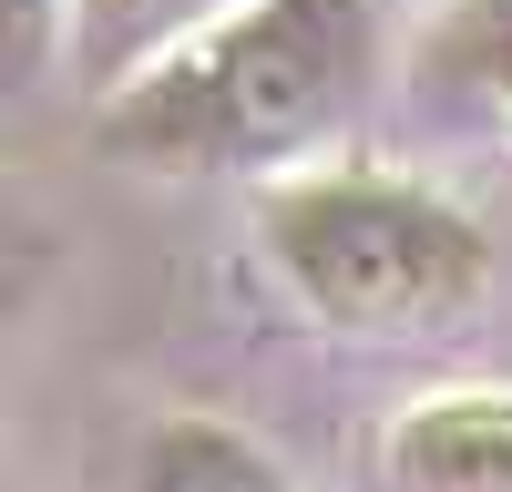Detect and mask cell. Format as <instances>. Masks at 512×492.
Returning a JSON list of instances; mask_svg holds the SVG:
<instances>
[{"label": "cell", "instance_id": "6da1fadb", "mask_svg": "<svg viewBox=\"0 0 512 492\" xmlns=\"http://www.w3.org/2000/svg\"><path fill=\"white\" fill-rule=\"evenodd\" d=\"M379 82L369 0H246L144 82L93 103V154L134 175H267L338 144Z\"/></svg>", "mask_w": 512, "mask_h": 492}, {"label": "cell", "instance_id": "7a4b0ae2", "mask_svg": "<svg viewBox=\"0 0 512 492\" xmlns=\"http://www.w3.org/2000/svg\"><path fill=\"white\" fill-rule=\"evenodd\" d=\"M267 277L338 339H431L492 298V236L441 185L318 164L256 195Z\"/></svg>", "mask_w": 512, "mask_h": 492}, {"label": "cell", "instance_id": "3957f363", "mask_svg": "<svg viewBox=\"0 0 512 492\" xmlns=\"http://www.w3.org/2000/svg\"><path fill=\"white\" fill-rule=\"evenodd\" d=\"M379 482L390 492H512V390L502 380L420 390L379 431Z\"/></svg>", "mask_w": 512, "mask_h": 492}, {"label": "cell", "instance_id": "277c9868", "mask_svg": "<svg viewBox=\"0 0 512 492\" xmlns=\"http://www.w3.org/2000/svg\"><path fill=\"white\" fill-rule=\"evenodd\" d=\"M400 72H410L420 113L512 134V0H441V11L410 31Z\"/></svg>", "mask_w": 512, "mask_h": 492}, {"label": "cell", "instance_id": "5b68a950", "mask_svg": "<svg viewBox=\"0 0 512 492\" xmlns=\"http://www.w3.org/2000/svg\"><path fill=\"white\" fill-rule=\"evenodd\" d=\"M246 0H72L62 21V72L82 82L93 103H113L123 82H144L164 52H185L195 31H216Z\"/></svg>", "mask_w": 512, "mask_h": 492}, {"label": "cell", "instance_id": "8992f818", "mask_svg": "<svg viewBox=\"0 0 512 492\" xmlns=\"http://www.w3.org/2000/svg\"><path fill=\"white\" fill-rule=\"evenodd\" d=\"M134 492H287V472L216 410H164L134 441Z\"/></svg>", "mask_w": 512, "mask_h": 492}, {"label": "cell", "instance_id": "52a82bcc", "mask_svg": "<svg viewBox=\"0 0 512 492\" xmlns=\"http://www.w3.org/2000/svg\"><path fill=\"white\" fill-rule=\"evenodd\" d=\"M62 21H72V0H11V93H31L62 62Z\"/></svg>", "mask_w": 512, "mask_h": 492}]
</instances>
